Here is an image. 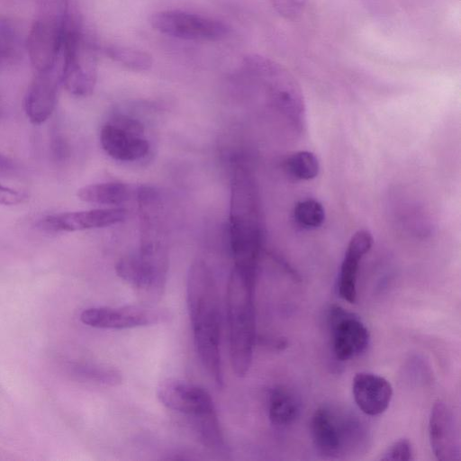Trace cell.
<instances>
[{
    "label": "cell",
    "instance_id": "obj_1",
    "mask_svg": "<svg viewBox=\"0 0 461 461\" xmlns=\"http://www.w3.org/2000/svg\"><path fill=\"white\" fill-rule=\"evenodd\" d=\"M186 298L196 353L211 378L221 386L219 293L212 270L202 260L194 261L189 268Z\"/></svg>",
    "mask_w": 461,
    "mask_h": 461
},
{
    "label": "cell",
    "instance_id": "obj_2",
    "mask_svg": "<svg viewBox=\"0 0 461 461\" xmlns=\"http://www.w3.org/2000/svg\"><path fill=\"white\" fill-rule=\"evenodd\" d=\"M229 234L234 267L256 276L261 247L258 199L253 176L238 162L230 177Z\"/></svg>",
    "mask_w": 461,
    "mask_h": 461
},
{
    "label": "cell",
    "instance_id": "obj_3",
    "mask_svg": "<svg viewBox=\"0 0 461 461\" xmlns=\"http://www.w3.org/2000/svg\"><path fill=\"white\" fill-rule=\"evenodd\" d=\"M255 283L256 277L234 267L227 286L230 358L234 373L240 377L249 370L257 339Z\"/></svg>",
    "mask_w": 461,
    "mask_h": 461
},
{
    "label": "cell",
    "instance_id": "obj_4",
    "mask_svg": "<svg viewBox=\"0 0 461 461\" xmlns=\"http://www.w3.org/2000/svg\"><path fill=\"white\" fill-rule=\"evenodd\" d=\"M117 275L135 289L140 302L157 305L167 284L168 254L158 229H143L140 249L120 258Z\"/></svg>",
    "mask_w": 461,
    "mask_h": 461
},
{
    "label": "cell",
    "instance_id": "obj_5",
    "mask_svg": "<svg viewBox=\"0 0 461 461\" xmlns=\"http://www.w3.org/2000/svg\"><path fill=\"white\" fill-rule=\"evenodd\" d=\"M311 431L317 450L328 457L359 450L367 440V431L357 415L330 405L315 411L311 420Z\"/></svg>",
    "mask_w": 461,
    "mask_h": 461
},
{
    "label": "cell",
    "instance_id": "obj_6",
    "mask_svg": "<svg viewBox=\"0 0 461 461\" xmlns=\"http://www.w3.org/2000/svg\"><path fill=\"white\" fill-rule=\"evenodd\" d=\"M79 29L67 18L61 51V83L71 95L86 96L95 86V57L93 44Z\"/></svg>",
    "mask_w": 461,
    "mask_h": 461
},
{
    "label": "cell",
    "instance_id": "obj_7",
    "mask_svg": "<svg viewBox=\"0 0 461 461\" xmlns=\"http://www.w3.org/2000/svg\"><path fill=\"white\" fill-rule=\"evenodd\" d=\"M149 23L160 33L186 41H216L224 39L230 31L219 20L181 10L154 13Z\"/></svg>",
    "mask_w": 461,
    "mask_h": 461
},
{
    "label": "cell",
    "instance_id": "obj_8",
    "mask_svg": "<svg viewBox=\"0 0 461 461\" xmlns=\"http://www.w3.org/2000/svg\"><path fill=\"white\" fill-rule=\"evenodd\" d=\"M170 312L157 305L144 303L123 306H96L85 309L80 320L87 326L107 329L125 330L166 322Z\"/></svg>",
    "mask_w": 461,
    "mask_h": 461
},
{
    "label": "cell",
    "instance_id": "obj_9",
    "mask_svg": "<svg viewBox=\"0 0 461 461\" xmlns=\"http://www.w3.org/2000/svg\"><path fill=\"white\" fill-rule=\"evenodd\" d=\"M100 142L110 157L124 162L139 160L149 150L143 124L124 114H116L104 124Z\"/></svg>",
    "mask_w": 461,
    "mask_h": 461
},
{
    "label": "cell",
    "instance_id": "obj_10",
    "mask_svg": "<svg viewBox=\"0 0 461 461\" xmlns=\"http://www.w3.org/2000/svg\"><path fill=\"white\" fill-rule=\"evenodd\" d=\"M67 17L45 14L36 20L28 38L29 56L35 72L58 68Z\"/></svg>",
    "mask_w": 461,
    "mask_h": 461
},
{
    "label": "cell",
    "instance_id": "obj_11",
    "mask_svg": "<svg viewBox=\"0 0 461 461\" xmlns=\"http://www.w3.org/2000/svg\"><path fill=\"white\" fill-rule=\"evenodd\" d=\"M328 317L332 350L339 361L349 360L365 352L370 335L358 317L339 305L330 307Z\"/></svg>",
    "mask_w": 461,
    "mask_h": 461
},
{
    "label": "cell",
    "instance_id": "obj_12",
    "mask_svg": "<svg viewBox=\"0 0 461 461\" xmlns=\"http://www.w3.org/2000/svg\"><path fill=\"white\" fill-rule=\"evenodd\" d=\"M157 396L164 406L186 415L191 420L216 411L206 390L178 379L162 381L158 386Z\"/></svg>",
    "mask_w": 461,
    "mask_h": 461
},
{
    "label": "cell",
    "instance_id": "obj_13",
    "mask_svg": "<svg viewBox=\"0 0 461 461\" xmlns=\"http://www.w3.org/2000/svg\"><path fill=\"white\" fill-rule=\"evenodd\" d=\"M127 210L120 207L98 208L47 215L39 226L47 231H77L108 227L122 221Z\"/></svg>",
    "mask_w": 461,
    "mask_h": 461
},
{
    "label": "cell",
    "instance_id": "obj_14",
    "mask_svg": "<svg viewBox=\"0 0 461 461\" xmlns=\"http://www.w3.org/2000/svg\"><path fill=\"white\" fill-rule=\"evenodd\" d=\"M429 437L434 456L442 461L460 459V437L453 411L438 401L430 411Z\"/></svg>",
    "mask_w": 461,
    "mask_h": 461
},
{
    "label": "cell",
    "instance_id": "obj_15",
    "mask_svg": "<svg viewBox=\"0 0 461 461\" xmlns=\"http://www.w3.org/2000/svg\"><path fill=\"white\" fill-rule=\"evenodd\" d=\"M61 82V68L35 72L25 95V113L34 124L47 121L54 111L59 85Z\"/></svg>",
    "mask_w": 461,
    "mask_h": 461
},
{
    "label": "cell",
    "instance_id": "obj_16",
    "mask_svg": "<svg viewBox=\"0 0 461 461\" xmlns=\"http://www.w3.org/2000/svg\"><path fill=\"white\" fill-rule=\"evenodd\" d=\"M352 393L355 402L362 412L375 416L388 408L393 388L384 377L373 373L360 372L353 379Z\"/></svg>",
    "mask_w": 461,
    "mask_h": 461
},
{
    "label": "cell",
    "instance_id": "obj_17",
    "mask_svg": "<svg viewBox=\"0 0 461 461\" xmlns=\"http://www.w3.org/2000/svg\"><path fill=\"white\" fill-rule=\"evenodd\" d=\"M373 237L366 230L357 231L347 247L339 276V294L345 301L354 303L357 299V280L359 264L370 250Z\"/></svg>",
    "mask_w": 461,
    "mask_h": 461
},
{
    "label": "cell",
    "instance_id": "obj_18",
    "mask_svg": "<svg viewBox=\"0 0 461 461\" xmlns=\"http://www.w3.org/2000/svg\"><path fill=\"white\" fill-rule=\"evenodd\" d=\"M131 196V190L129 185L121 182H105L88 185L77 191V197L86 203L119 205Z\"/></svg>",
    "mask_w": 461,
    "mask_h": 461
},
{
    "label": "cell",
    "instance_id": "obj_19",
    "mask_svg": "<svg viewBox=\"0 0 461 461\" xmlns=\"http://www.w3.org/2000/svg\"><path fill=\"white\" fill-rule=\"evenodd\" d=\"M299 413L300 403L293 392L282 386L272 390L269 396L268 416L274 425L287 426L296 420Z\"/></svg>",
    "mask_w": 461,
    "mask_h": 461
},
{
    "label": "cell",
    "instance_id": "obj_20",
    "mask_svg": "<svg viewBox=\"0 0 461 461\" xmlns=\"http://www.w3.org/2000/svg\"><path fill=\"white\" fill-rule=\"evenodd\" d=\"M104 52L112 60L133 71L149 70L153 64L148 52L131 47L110 44L104 48Z\"/></svg>",
    "mask_w": 461,
    "mask_h": 461
},
{
    "label": "cell",
    "instance_id": "obj_21",
    "mask_svg": "<svg viewBox=\"0 0 461 461\" xmlns=\"http://www.w3.org/2000/svg\"><path fill=\"white\" fill-rule=\"evenodd\" d=\"M284 167L289 176L297 180H311L318 176L320 163L312 152L301 150L290 155L285 160Z\"/></svg>",
    "mask_w": 461,
    "mask_h": 461
},
{
    "label": "cell",
    "instance_id": "obj_22",
    "mask_svg": "<svg viewBox=\"0 0 461 461\" xmlns=\"http://www.w3.org/2000/svg\"><path fill=\"white\" fill-rule=\"evenodd\" d=\"M294 219L303 229H316L324 221V208L317 200L311 198L302 200L294 206Z\"/></svg>",
    "mask_w": 461,
    "mask_h": 461
},
{
    "label": "cell",
    "instance_id": "obj_23",
    "mask_svg": "<svg viewBox=\"0 0 461 461\" xmlns=\"http://www.w3.org/2000/svg\"><path fill=\"white\" fill-rule=\"evenodd\" d=\"M77 371L85 379L102 384L113 386L122 382L121 373L109 366L83 365L79 366Z\"/></svg>",
    "mask_w": 461,
    "mask_h": 461
},
{
    "label": "cell",
    "instance_id": "obj_24",
    "mask_svg": "<svg viewBox=\"0 0 461 461\" xmlns=\"http://www.w3.org/2000/svg\"><path fill=\"white\" fill-rule=\"evenodd\" d=\"M412 456L413 450L411 442L406 438H402L391 445L380 456V459L390 461H409L413 458Z\"/></svg>",
    "mask_w": 461,
    "mask_h": 461
},
{
    "label": "cell",
    "instance_id": "obj_25",
    "mask_svg": "<svg viewBox=\"0 0 461 461\" xmlns=\"http://www.w3.org/2000/svg\"><path fill=\"white\" fill-rule=\"evenodd\" d=\"M275 11L283 18L294 19L301 14L307 0H268Z\"/></svg>",
    "mask_w": 461,
    "mask_h": 461
},
{
    "label": "cell",
    "instance_id": "obj_26",
    "mask_svg": "<svg viewBox=\"0 0 461 461\" xmlns=\"http://www.w3.org/2000/svg\"><path fill=\"white\" fill-rule=\"evenodd\" d=\"M26 199L23 192L0 185V204L15 205Z\"/></svg>",
    "mask_w": 461,
    "mask_h": 461
},
{
    "label": "cell",
    "instance_id": "obj_27",
    "mask_svg": "<svg viewBox=\"0 0 461 461\" xmlns=\"http://www.w3.org/2000/svg\"><path fill=\"white\" fill-rule=\"evenodd\" d=\"M12 168V164L7 158L0 154V176L7 174Z\"/></svg>",
    "mask_w": 461,
    "mask_h": 461
}]
</instances>
